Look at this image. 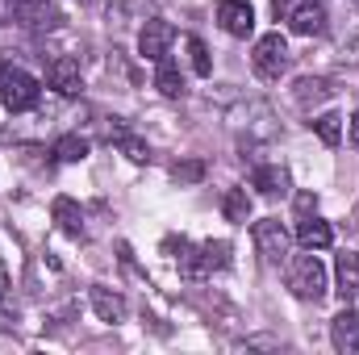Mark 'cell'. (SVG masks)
I'll list each match as a JSON object with an SVG mask.
<instances>
[{
    "label": "cell",
    "mask_w": 359,
    "mask_h": 355,
    "mask_svg": "<svg viewBox=\"0 0 359 355\" xmlns=\"http://www.w3.org/2000/svg\"><path fill=\"white\" fill-rule=\"evenodd\" d=\"M180 251H184V255H180V272H184L188 280H205V276L230 267V243H222V239H217V243L209 239V243H201V247H192V251L180 243Z\"/></svg>",
    "instance_id": "1"
},
{
    "label": "cell",
    "mask_w": 359,
    "mask_h": 355,
    "mask_svg": "<svg viewBox=\"0 0 359 355\" xmlns=\"http://www.w3.org/2000/svg\"><path fill=\"white\" fill-rule=\"evenodd\" d=\"M288 288L301 297V301H322L326 297V267L318 255H297L292 264H288Z\"/></svg>",
    "instance_id": "2"
},
{
    "label": "cell",
    "mask_w": 359,
    "mask_h": 355,
    "mask_svg": "<svg viewBox=\"0 0 359 355\" xmlns=\"http://www.w3.org/2000/svg\"><path fill=\"white\" fill-rule=\"evenodd\" d=\"M0 100H4L8 113H25V109H34V105H38V80H34L29 72L8 67V72L0 76Z\"/></svg>",
    "instance_id": "3"
},
{
    "label": "cell",
    "mask_w": 359,
    "mask_h": 355,
    "mask_svg": "<svg viewBox=\"0 0 359 355\" xmlns=\"http://www.w3.org/2000/svg\"><path fill=\"white\" fill-rule=\"evenodd\" d=\"M251 63H255V76H264V80H280V76L288 72V42H284L280 34H264V38L255 42Z\"/></svg>",
    "instance_id": "4"
},
{
    "label": "cell",
    "mask_w": 359,
    "mask_h": 355,
    "mask_svg": "<svg viewBox=\"0 0 359 355\" xmlns=\"http://www.w3.org/2000/svg\"><path fill=\"white\" fill-rule=\"evenodd\" d=\"M255 247H259V255L264 260H271V264H284L288 260V230L280 226V217H264V222H255Z\"/></svg>",
    "instance_id": "5"
},
{
    "label": "cell",
    "mask_w": 359,
    "mask_h": 355,
    "mask_svg": "<svg viewBox=\"0 0 359 355\" xmlns=\"http://www.w3.org/2000/svg\"><path fill=\"white\" fill-rule=\"evenodd\" d=\"M13 21H21L29 29H55L63 21V13L50 0H13Z\"/></svg>",
    "instance_id": "6"
},
{
    "label": "cell",
    "mask_w": 359,
    "mask_h": 355,
    "mask_svg": "<svg viewBox=\"0 0 359 355\" xmlns=\"http://www.w3.org/2000/svg\"><path fill=\"white\" fill-rule=\"evenodd\" d=\"M288 29L301 34V38L322 34V29H326V8H322V0H301V4H292V8H288Z\"/></svg>",
    "instance_id": "7"
},
{
    "label": "cell",
    "mask_w": 359,
    "mask_h": 355,
    "mask_svg": "<svg viewBox=\"0 0 359 355\" xmlns=\"http://www.w3.org/2000/svg\"><path fill=\"white\" fill-rule=\"evenodd\" d=\"M217 21H222V29L230 38H247L255 29V8L247 0H222L217 4Z\"/></svg>",
    "instance_id": "8"
},
{
    "label": "cell",
    "mask_w": 359,
    "mask_h": 355,
    "mask_svg": "<svg viewBox=\"0 0 359 355\" xmlns=\"http://www.w3.org/2000/svg\"><path fill=\"white\" fill-rule=\"evenodd\" d=\"M172 38H176V29H172L168 21H159V17H155V21H147V25H142V34H138V51H142L151 63H159V59L168 55Z\"/></svg>",
    "instance_id": "9"
},
{
    "label": "cell",
    "mask_w": 359,
    "mask_h": 355,
    "mask_svg": "<svg viewBox=\"0 0 359 355\" xmlns=\"http://www.w3.org/2000/svg\"><path fill=\"white\" fill-rule=\"evenodd\" d=\"M330 343H334L339 355H355L359 351V314L355 309L334 314V322H330Z\"/></svg>",
    "instance_id": "10"
},
{
    "label": "cell",
    "mask_w": 359,
    "mask_h": 355,
    "mask_svg": "<svg viewBox=\"0 0 359 355\" xmlns=\"http://www.w3.org/2000/svg\"><path fill=\"white\" fill-rule=\"evenodd\" d=\"M46 80H50V88H59L63 96H76V92L84 88V80H80V63L67 59V55H59V59L46 67Z\"/></svg>",
    "instance_id": "11"
},
{
    "label": "cell",
    "mask_w": 359,
    "mask_h": 355,
    "mask_svg": "<svg viewBox=\"0 0 359 355\" xmlns=\"http://www.w3.org/2000/svg\"><path fill=\"white\" fill-rule=\"evenodd\" d=\"M297 243H301L305 251H326V247L334 243V230H330V222H322V217H301V222H297Z\"/></svg>",
    "instance_id": "12"
},
{
    "label": "cell",
    "mask_w": 359,
    "mask_h": 355,
    "mask_svg": "<svg viewBox=\"0 0 359 355\" xmlns=\"http://www.w3.org/2000/svg\"><path fill=\"white\" fill-rule=\"evenodd\" d=\"M334 280H339V297H343V301L359 297V255L355 251H343V255L334 260Z\"/></svg>",
    "instance_id": "13"
},
{
    "label": "cell",
    "mask_w": 359,
    "mask_h": 355,
    "mask_svg": "<svg viewBox=\"0 0 359 355\" xmlns=\"http://www.w3.org/2000/svg\"><path fill=\"white\" fill-rule=\"evenodd\" d=\"M50 213H55V222L67 230V234H84V213H80V205L72 201V196H55V205H50Z\"/></svg>",
    "instance_id": "14"
},
{
    "label": "cell",
    "mask_w": 359,
    "mask_h": 355,
    "mask_svg": "<svg viewBox=\"0 0 359 355\" xmlns=\"http://www.w3.org/2000/svg\"><path fill=\"white\" fill-rule=\"evenodd\" d=\"M92 309H96V318L100 322H121L126 318V301L117 297V293H109V288H92Z\"/></svg>",
    "instance_id": "15"
},
{
    "label": "cell",
    "mask_w": 359,
    "mask_h": 355,
    "mask_svg": "<svg viewBox=\"0 0 359 355\" xmlns=\"http://www.w3.org/2000/svg\"><path fill=\"white\" fill-rule=\"evenodd\" d=\"M155 88L163 92V96H172V100H176V96H184V76H180V67L172 63V59H168V55L159 59V72H155Z\"/></svg>",
    "instance_id": "16"
},
{
    "label": "cell",
    "mask_w": 359,
    "mask_h": 355,
    "mask_svg": "<svg viewBox=\"0 0 359 355\" xmlns=\"http://www.w3.org/2000/svg\"><path fill=\"white\" fill-rule=\"evenodd\" d=\"M251 184H255L264 196H280V192H288V172H284L280 163H271V168H259Z\"/></svg>",
    "instance_id": "17"
},
{
    "label": "cell",
    "mask_w": 359,
    "mask_h": 355,
    "mask_svg": "<svg viewBox=\"0 0 359 355\" xmlns=\"http://www.w3.org/2000/svg\"><path fill=\"white\" fill-rule=\"evenodd\" d=\"M222 213H226V222H247V217H251V196H247V188H226Z\"/></svg>",
    "instance_id": "18"
},
{
    "label": "cell",
    "mask_w": 359,
    "mask_h": 355,
    "mask_svg": "<svg viewBox=\"0 0 359 355\" xmlns=\"http://www.w3.org/2000/svg\"><path fill=\"white\" fill-rule=\"evenodd\" d=\"M84 155H88V142H84L80 134H67V138L55 142V159H59V163H80Z\"/></svg>",
    "instance_id": "19"
},
{
    "label": "cell",
    "mask_w": 359,
    "mask_h": 355,
    "mask_svg": "<svg viewBox=\"0 0 359 355\" xmlns=\"http://www.w3.org/2000/svg\"><path fill=\"white\" fill-rule=\"evenodd\" d=\"M343 117L339 113H322V117H313V130H318V138L326 142V147H339V138H343V126H339Z\"/></svg>",
    "instance_id": "20"
},
{
    "label": "cell",
    "mask_w": 359,
    "mask_h": 355,
    "mask_svg": "<svg viewBox=\"0 0 359 355\" xmlns=\"http://www.w3.org/2000/svg\"><path fill=\"white\" fill-rule=\"evenodd\" d=\"M117 151H121L126 159H134V163H147V159H151L147 142H142V138H134V134H117Z\"/></svg>",
    "instance_id": "21"
},
{
    "label": "cell",
    "mask_w": 359,
    "mask_h": 355,
    "mask_svg": "<svg viewBox=\"0 0 359 355\" xmlns=\"http://www.w3.org/2000/svg\"><path fill=\"white\" fill-rule=\"evenodd\" d=\"M188 55H192V72L196 76H209L213 72V59H209V51H205L201 38H188Z\"/></svg>",
    "instance_id": "22"
},
{
    "label": "cell",
    "mask_w": 359,
    "mask_h": 355,
    "mask_svg": "<svg viewBox=\"0 0 359 355\" xmlns=\"http://www.w3.org/2000/svg\"><path fill=\"white\" fill-rule=\"evenodd\" d=\"M326 92H330V84H326V80H301V84H297V100H301V105H305L309 96H313V100H322Z\"/></svg>",
    "instance_id": "23"
},
{
    "label": "cell",
    "mask_w": 359,
    "mask_h": 355,
    "mask_svg": "<svg viewBox=\"0 0 359 355\" xmlns=\"http://www.w3.org/2000/svg\"><path fill=\"white\" fill-rule=\"evenodd\" d=\"M176 180H201V163H184V168H176Z\"/></svg>",
    "instance_id": "24"
},
{
    "label": "cell",
    "mask_w": 359,
    "mask_h": 355,
    "mask_svg": "<svg viewBox=\"0 0 359 355\" xmlns=\"http://www.w3.org/2000/svg\"><path fill=\"white\" fill-rule=\"evenodd\" d=\"M297 209H301V213L318 209V196H313V192H301V196H297Z\"/></svg>",
    "instance_id": "25"
},
{
    "label": "cell",
    "mask_w": 359,
    "mask_h": 355,
    "mask_svg": "<svg viewBox=\"0 0 359 355\" xmlns=\"http://www.w3.org/2000/svg\"><path fill=\"white\" fill-rule=\"evenodd\" d=\"M4 293H8V267L0 264V301H4Z\"/></svg>",
    "instance_id": "26"
},
{
    "label": "cell",
    "mask_w": 359,
    "mask_h": 355,
    "mask_svg": "<svg viewBox=\"0 0 359 355\" xmlns=\"http://www.w3.org/2000/svg\"><path fill=\"white\" fill-rule=\"evenodd\" d=\"M351 142L359 147V109H355V117H351Z\"/></svg>",
    "instance_id": "27"
}]
</instances>
